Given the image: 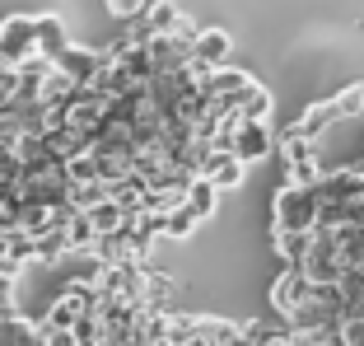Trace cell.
Listing matches in <instances>:
<instances>
[{
    "label": "cell",
    "mask_w": 364,
    "mask_h": 346,
    "mask_svg": "<svg viewBox=\"0 0 364 346\" xmlns=\"http://www.w3.org/2000/svg\"><path fill=\"white\" fill-rule=\"evenodd\" d=\"M360 173H364V164H360Z\"/></svg>",
    "instance_id": "44dd1931"
},
{
    "label": "cell",
    "mask_w": 364,
    "mask_h": 346,
    "mask_svg": "<svg viewBox=\"0 0 364 346\" xmlns=\"http://www.w3.org/2000/svg\"><path fill=\"white\" fill-rule=\"evenodd\" d=\"M336 103L332 98H322V103H313L309 112H304L299 117V127H304V136H313V141H322V136H327V127H336Z\"/></svg>",
    "instance_id": "9a60e30c"
},
{
    "label": "cell",
    "mask_w": 364,
    "mask_h": 346,
    "mask_svg": "<svg viewBox=\"0 0 364 346\" xmlns=\"http://www.w3.org/2000/svg\"><path fill=\"white\" fill-rule=\"evenodd\" d=\"M309 290H313V281L304 276L299 267H280V276L271 281V304H276L280 323L299 314V309H304V300H309Z\"/></svg>",
    "instance_id": "8992f818"
},
{
    "label": "cell",
    "mask_w": 364,
    "mask_h": 346,
    "mask_svg": "<svg viewBox=\"0 0 364 346\" xmlns=\"http://www.w3.org/2000/svg\"><path fill=\"white\" fill-rule=\"evenodd\" d=\"M196 173H201V178H205V183H210L220 196L234 192V187H243V178H247V169H243V164H238L229 150H210V154L201 159V169H196Z\"/></svg>",
    "instance_id": "ba28073f"
},
{
    "label": "cell",
    "mask_w": 364,
    "mask_h": 346,
    "mask_svg": "<svg viewBox=\"0 0 364 346\" xmlns=\"http://www.w3.org/2000/svg\"><path fill=\"white\" fill-rule=\"evenodd\" d=\"M89 314H94V290L65 285V290L52 300V309L43 314V327H75V323H85Z\"/></svg>",
    "instance_id": "5b68a950"
},
{
    "label": "cell",
    "mask_w": 364,
    "mask_h": 346,
    "mask_svg": "<svg viewBox=\"0 0 364 346\" xmlns=\"http://www.w3.org/2000/svg\"><path fill=\"white\" fill-rule=\"evenodd\" d=\"M38 56V38H33V14H10L0 19V65L19 70L23 61Z\"/></svg>",
    "instance_id": "7a4b0ae2"
},
{
    "label": "cell",
    "mask_w": 364,
    "mask_h": 346,
    "mask_svg": "<svg viewBox=\"0 0 364 346\" xmlns=\"http://www.w3.org/2000/svg\"><path fill=\"white\" fill-rule=\"evenodd\" d=\"M182 206H187V211H192L196 220H210L215 211H220V192H215V187L205 183L201 173H196V178H187V192H182Z\"/></svg>",
    "instance_id": "8fae6325"
},
{
    "label": "cell",
    "mask_w": 364,
    "mask_h": 346,
    "mask_svg": "<svg viewBox=\"0 0 364 346\" xmlns=\"http://www.w3.org/2000/svg\"><path fill=\"white\" fill-rule=\"evenodd\" d=\"M229 154H234L243 169L247 164H262V159L276 154V136H271L267 122H238L234 136H229Z\"/></svg>",
    "instance_id": "277c9868"
},
{
    "label": "cell",
    "mask_w": 364,
    "mask_h": 346,
    "mask_svg": "<svg viewBox=\"0 0 364 346\" xmlns=\"http://www.w3.org/2000/svg\"><path fill=\"white\" fill-rule=\"evenodd\" d=\"M271 243H276L280 267H299L309 253V234H289V229H271Z\"/></svg>",
    "instance_id": "5bb4252c"
},
{
    "label": "cell",
    "mask_w": 364,
    "mask_h": 346,
    "mask_svg": "<svg viewBox=\"0 0 364 346\" xmlns=\"http://www.w3.org/2000/svg\"><path fill=\"white\" fill-rule=\"evenodd\" d=\"M33 38H38V56H43V61H52V56L70 43L61 14H38V19H33Z\"/></svg>",
    "instance_id": "30bf717a"
},
{
    "label": "cell",
    "mask_w": 364,
    "mask_h": 346,
    "mask_svg": "<svg viewBox=\"0 0 364 346\" xmlns=\"http://www.w3.org/2000/svg\"><path fill=\"white\" fill-rule=\"evenodd\" d=\"M271 211H276V229H289V234H313V229H318V201H313V187L280 183L276 196H271Z\"/></svg>",
    "instance_id": "6da1fadb"
},
{
    "label": "cell",
    "mask_w": 364,
    "mask_h": 346,
    "mask_svg": "<svg viewBox=\"0 0 364 346\" xmlns=\"http://www.w3.org/2000/svg\"><path fill=\"white\" fill-rule=\"evenodd\" d=\"M229 56H234V38H229L225 28H196L192 56H187L192 65H201V70H220V65H229Z\"/></svg>",
    "instance_id": "52a82bcc"
},
{
    "label": "cell",
    "mask_w": 364,
    "mask_h": 346,
    "mask_svg": "<svg viewBox=\"0 0 364 346\" xmlns=\"http://www.w3.org/2000/svg\"><path fill=\"white\" fill-rule=\"evenodd\" d=\"M52 70L56 75H65L75 89H89L98 80V70H103V52H94V47H75V43H65L61 52L52 56Z\"/></svg>",
    "instance_id": "3957f363"
},
{
    "label": "cell",
    "mask_w": 364,
    "mask_h": 346,
    "mask_svg": "<svg viewBox=\"0 0 364 346\" xmlns=\"http://www.w3.org/2000/svg\"><path fill=\"white\" fill-rule=\"evenodd\" d=\"M103 5H107V14H112V19L131 23V19H140V14H145V5H150V0H103Z\"/></svg>",
    "instance_id": "ac0fdd59"
},
{
    "label": "cell",
    "mask_w": 364,
    "mask_h": 346,
    "mask_svg": "<svg viewBox=\"0 0 364 346\" xmlns=\"http://www.w3.org/2000/svg\"><path fill=\"white\" fill-rule=\"evenodd\" d=\"M140 19H145V28H150V38H168V33H178L182 23H187V14H182L178 5H173V0H150Z\"/></svg>",
    "instance_id": "9c48e42d"
},
{
    "label": "cell",
    "mask_w": 364,
    "mask_h": 346,
    "mask_svg": "<svg viewBox=\"0 0 364 346\" xmlns=\"http://www.w3.org/2000/svg\"><path fill=\"white\" fill-rule=\"evenodd\" d=\"M234 108H238V117H243V122H267V117H271V94L257 85V80H252V85L238 94Z\"/></svg>",
    "instance_id": "7c38bea8"
},
{
    "label": "cell",
    "mask_w": 364,
    "mask_h": 346,
    "mask_svg": "<svg viewBox=\"0 0 364 346\" xmlns=\"http://www.w3.org/2000/svg\"><path fill=\"white\" fill-rule=\"evenodd\" d=\"M332 103H336V117H360V112H364V85H350V89H341V94H336L332 98Z\"/></svg>",
    "instance_id": "e0dca14e"
},
{
    "label": "cell",
    "mask_w": 364,
    "mask_h": 346,
    "mask_svg": "<svg viewBox=\"0 0 364 346\" xmlns=\"http://www.w3.org/2000/svg\"><path fill=\"white\" fill-rule=\"evenodd\" d=\"M19 314V290H14V276H0V318Z\"/></svg>",
    "instance_id": "d6986e66"
},
{
    "label": "cell",
    "mask_w": 364,
    "mask_h": 346,
    "mask_svg": "<svg viewBox=\"0 0 364 346\" xmlns=\"http://www.w3.org/2000/svg\"><path fill=\"white\" fill-rule=\"evenodd\" d=\"M336 337H341L346 346H364V318H341V323H336Z\"/></svg>",
    "instance_id": "ffe728a7"
},
{
    "label": "cell",
    "mask_w": 364,
    "mask_h": 346,
    "mask_svg": "<svg viewBox=\"0 0 364 346\" xmlns=\"http://www.w3.org/2000/svg\"><path fill=\"white\" fill-rule=\"evenodd\" d=\"M85 216H89V225H94L98 238H107V234H117V229H127V220H131L117 201H98L94 211H85Z\"/></svg>",
    "instance_id": "4fadbf2b"
},
{
    "label": "cell",
    "mask_w": 364,
    "mask_h": 346,
    "mask_svg": "<svg viewBox=\"0 0 364 346\" xmlns=\"http://www.w3.org/2000/svg\"><path fill=\"white\" fill-rule=\"evenodd\" d=\"M196 225H201V220H196L187 206H173V211L159 216V238H192Z\"/></svg>",
    "instance_id": "2e32d148"
}]
</instances>
